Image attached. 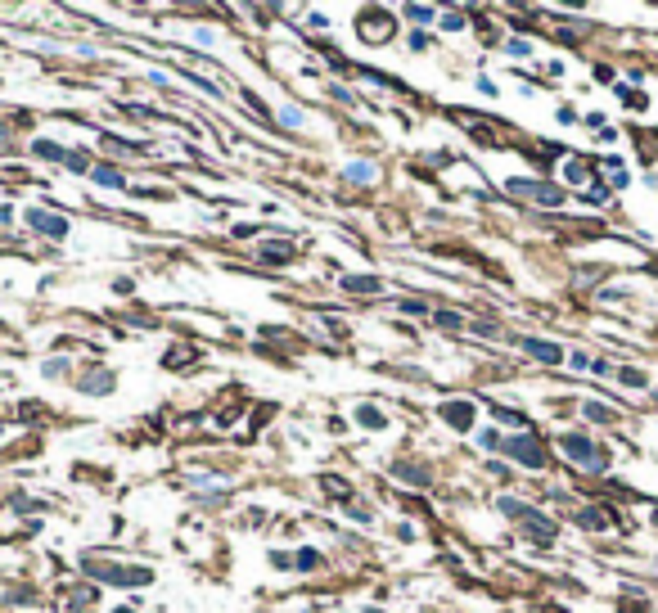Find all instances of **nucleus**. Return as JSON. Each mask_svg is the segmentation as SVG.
<instances>
[{
    "instance_id": "15",
    "label": "nucleus",
    "mask_w": 658,
    "mask_h": 613,
    "mask_svg": "<svg viewBox=\"0 0 658 613\" xmlns=\"http://www.w3.org/2000/svg\"><path fill=\"white\" fill-rule=\"evenodd\" d=\"M654 527H658V510H654Z\"/></svg>"
},
{
    "instance_id": "14",
    "label": "nucleus",
    "mask_w": 658,
    "mask_h": 613,
    "mask_svg": "<svg viewBox=\"0 0 658 613\" xmlns=\"http://www.w3.org/2000/svg\"><path fill=\"white\" fill-rule=\"evenodd\" d=\"M280 118H284V127H298V122H303V113H298V108H284Z\"/></svg>"
},
{
    "instance_id": "5",
    "label": "nucleus",
    "mask_w": 658,
    "mask_h": 613,
    "mask_svg": "<svg viewBox=\"0 0 658 613\" xmlns=\"http://www.w3.org/2000/svg\"><path fill=\"white\" fill-rule=\"evenodd\" d=\"M518 347H523L528 356H537V361H546V366H559L564 361V347L546 343V338H518Z\"/></svg>"
},
{
    "instance_id": "12",
    "label": "nucleus",
    "mask_w": 658,
    "mask_h": 613,
    "mask_svg": "<svg viewBox=\"0 0 658 613\" xmlns=\"http://www.w3.org/2000/svg\"><path fill=\"white\" fill-rule=\"evenodd\" d=\"M618 95H622V99H627V104H631V108H645V104H649V99H645V95H640V90H627V86H622V90H618Z\"/></svg>"
},
{
    "instance_id": "9",
    "label": "nucleus",
    "mask_w": 658,
    "mask_h": 613,
    "mask_svg": "<svg viewBox=\"0 0 658 613\" xmlns=\"http://www.w3.org/2000/svg\"><path fill=\"white\" fill-rule=\"evenodd\" d=\"M586 420H595V424H613V420H618V410H613V406H600V401H586Z\"/></svg>"
},
{
    "instance_id": "1",
    "label": "nucleus",
    "mask_w": 658,
    "mask_h": 613,
    "mask_svg": "<svg viewBox=\"0 0 658 613\" xmlns=\"http://www.w3.org/2000/svg\"><path fill=\"white\" fill-rule=\"evenodd\" d=\"M564 451H568V460H577L582 469H591V473H605L609 469L605 447H595V442L582 438V433H568V438H564Z\"/></svg>"
},
{
    "instance_id": "8",
    "label": "nucleus",
    "mask_w": 658,
    "mask_h": 613,
    "mask_svg": "<svg viewBox=\"0 0 658 613\" xmlns=\"http://www.w3.org/2000/svg\"><path fill=\"white\" fill-rule=\"evenodd\" d=\"M613 523H618V518L609 514V510H586V514H582V527H595V532H600V527H613Z\"/></svg>"
},
{
    "instance_id": "13",
    "label": "nucleus",
    "mask_w": 658,
    "mask_h": 613,
    "mask_svg": "<svg viewBox=\"0 0 658 613\" xmlns=\"http://www.w3.org/2000/svg\"><path fill=\"white\" fill-rule=\"evenodd\" d=\"M361 424H370V429H379V424H383V420H379V410H375V406H361Z\"/></svg>"
},
{
    "instance_id": "4",
    "label": "nucleus",
    "mask_w": 658,
    "mask_h": 613,
    "mask_svg": "<svg viewBox=\"0 0 658 613\" xmlns=\"http://www.w3.org/2000/svg\"><path fill=\"white\" fill-rule=\"evenodd\" d=\"M509 455H514L518 464H528V469H541L546 464V455H541V442H532V438H509V442H501Z\"/></svg>"
},
{
    "instance_id": "3",
    "label": "nucleus",
    "mask_w": 658,
    "mask_h": 613,
    "mask_svg": "<svg viewBox=\"0 0 658 613\" xmlns=\"http://www.w3.org/2000/svg\"><path fill=\"white\" fill-rule=\"evenodd\" d=\"M501 510H505L509 518H518V523L528 527L532 537H541V541H551L555 537V523L546 514H537V510H528V505H518V501H501Z\"/></svg>"
},
{
    "instance_id": "2",
    "label": "nucleus",
    "mask_w": 658,
    "mask_h": 613,
    "mask_svg": "<svg viewBox=\"0 0 658 613\" xmlns=\"http://www.w3.org/2000/svg\"><path fill=\"white\" fill-rule=\"evenodd\" d=\"M509 194H514V199H532V203H541V208L564 203V190L559 185H546V181H509Z\"/></svg>"
},
{
    "instance_id": "7",
    "label": "nucleus",
    "mask_w": 658,
    "mask_h": 613,
    "mask_svg": "<svg viewBox=\"0 0 658 613\" xmlns=\"http://www.w3.org/2000/svg\"><path fill=\"white\" fill-rule=\"evenodd\" d=\"M442 415L455 424V429H469V420H474V406H469V401H451V406H442Z\"/></svg>"
},
{
    "instance_id": "10",
    "label": "nucleus",
    "mask_w": 658,
    "mask_h": 613,
    "mask_svg": "<svg viewBox=\"0 0 658 613\" xmlns=\"http://www.w3.org/2000/svg\"><path fill=\"white\" fill-rule=\"evenodd\" d=\"M618 379H622V384H627V388H649V379H645V375H640V370H627V366H622V370H618Z\"/></svg>"
},
{
    "instance_id": "6",
    "label": "nucleus",
    "mask_w": 658,
    "mask_h": 613,
    "mask_svg": "<svg viewBox=\"0 0 658 613\" xmlns=\"http://www.w3.org/2000/svg\"><path fill=\"white\" fill-rule=\"evenodd\" d=\"M36 230H45V235H54V239H64L68 235V221H59V216H45V212H32L27 216Z\"/></svg>"
},
{
    "instance_id": "11",
    "label": "nucleus",
    "mask_w": 658,
    "mask_h": 613,
    "mask_svg": "<svg viewBox=\"0 0 658 613\" xmlns=\"http://www.w3.org/2000/svg\"><path fill=\"white\" fill-rule=\"evenodd\" d=\"M564 176H568L572 185H582V181H586V162H582V158H572L568 167H564Z\"/></svg>"
}]
</instances>
